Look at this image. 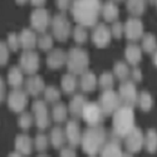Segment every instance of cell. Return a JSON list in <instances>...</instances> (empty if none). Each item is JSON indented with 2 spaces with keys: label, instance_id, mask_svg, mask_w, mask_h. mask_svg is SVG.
<instances>
[{
  "label": "cell",
  "instance_id": "cell-36",
  "mask_svg": "<svg viewBox=\"0 0 157 157\" xmlns=\"http://www.w3.org/2000/svg\"><path fill=\"white\" fill-rule=\"evenodd\" d=\"M43 93H44V98H45L47 103L54 104L60 99V92H59V89L57 87H54V86L45 87Z\"/></svg>",
  "mask_w": 157,
  "mask_h": 157
},
{
  "label": "cell",
  "instance_id": "cell-48",
  "mask_svg": "<svg viewBox=\"0 0 157 157\" xmlns=\"http://www.w3.org/2000/svg\"><path fill=\"white\" fill-rule=\"evenodd\" d=\"M30 2H32V4H33L34 6H36V8H43L45 0H30Z\"/></svg>",
  "mask_w": 157,
  "mask_h": 157
},
{
  "label": "cell",
  "instance_id": "cell-6",
  "mask_svg": "<svg viewBox=\"0 0 157 157\" xmlns=\"http://www.w3.org/2000/svg\"><path fill=\"white\" fill-rule=\"evenodd\" d=\"M98 103H99L104 116H111L121 107L122 101H121L120 94L114 92L113 89H106V90H103V93L99 96Z\"/></svg>",
  "mask_w": 157,
  "mask_h": 157
},
{
  "label": "cell",
  "instance_id": "cell-41",
  "mask_svg": "<svg viewBox=\"0 0 157 157\" xmlns=\"http://www.w3.org/2000/svg\"><path fill=\"white\" fill-rule=\"evenodd\" d=\"M6 44L11 52H17L20 48V40H19V34L17 33H10L6 39Z\"/></svg>",
  "mask_w": 157,
  "mask_h": 157
},
{
  "label": "cell",
  "instance_id": "cell-21",
  "mask_svg": "<svg viewBox=\"0 0 157 157\" xmlns=\"http://www.w3.org/2000/svg\"><path fill=\"white\" fill-rule=\"evenodd\" d=\"M86 103H87V101L83 94H75L72 98V101L69 102V106H68V111L73 118H79V117H82V112H83Z\"/></svg>",
  "mask_w": 157,
  "mask_h": 157
},
{
  "label": "cell",
  "instance_id": "cell-8",
  "mask_svg": "<svg viewBox=\"0 0 157 157\" xmlns=\"http://www.w3.org/2000/svg\"><path fill=\"white\" fill-rule=\"evenodd\" d=\"M27 104H28V93L25 90H21L20 88H15L8 94V107L14 113L24 112Z\"/></svg>",
  "mask_w": 157,
  "mask_h": 157
},
{
  "label": "cell",
  "instance_id": "cell-27",
  "mask_svg": "<svg viewBox=\"0 0 157 157\" xmlns=\"http://www.w3.org/2000/svg\"><path fill=\"white\" fill-rule=\"evenodd\" d=\"M60 86H62V89H63L64 93H67V94H74V92L77 90V87H78L77 75L75 74H72V73H68V74L63 75Z\"/></svg>",
  "mask_w": 157,
  "mask_h": 157
},
{
  "label": "cell",
  "instance_id": "cell-9",
  "mask_svg": "<svg viewBox=\"0 0 157 157\" xmlns=\"http://www.w3.org/2000/svg\"><path fill=\"white\" fill-rule=\"evenodd\" d=\"M32 29L38 33H44L47 28L52 24V18L49 13L43 8H36L30 15Z\"/></svg>",
  "mask_w": 157,
  "mask_h": 157
},
{
  "label": "cell",
  "instance_id": "cell-45",
  "mask_svg": "<svg viewBox=\"0 0 157 157\" xmlns=\"http://www.w3.org/2000/svg\"><path fill=\"white\" fill-rule=\"evenodd\" d=\"M6 98V89H5V82L0 77V103H3Z\"/></svg>",
  "mask_w": 157,
  "mask_h": 157
},
{
  "label": "cell",
  "instance_id": "cell-13",
  "mask_svg": "<svg viewBox=\"0 0 157 157\" xmlns=\"http://www.w3.org/2000/svg\"><path fill=\"white\" fill-rule=\"evenodd\" d=\"M124 35L129 42H137L143 36V24L137 17H131L124 23Z\"/></svg>",
  "mask_w": 157,
  "mask_h": 157
},
{
  "label": "cell",
  "instance_id": "cell-47",
  "mask_svg": "<svg viewBox=\"0 0 157 157\" xmlns=\"http://www.w3.org/2000/svg\"><path fill=\"white\" fill-rule=\"evenodd\" d=\"M131 75H132L135 82H141L142 81V71L140 68H135L132 72H131Z\"/></svg>",
  "mask_w": 157,
  "mask_h": 157
},
{
  "label": "cell",
  "instance_id": "cell-10",
  "mask_svg": "<svg viewBox=\"0 0 157 157\" xmlns=\"http://www.w3.org/2000/svg\"><path fill=\"white\" fill-rule=\"evenodd\" d=\"M33 113L36 127L43 131L50 126V116L48 112L47 103L44 101H35L33 103Z\"/></svg>",
  "mask_w": 157,
  "mask_h": 157
},
{
  "label": "cell",
  "instance_id": "cell-52",
  "mask_svg": "<svg viewBox=\"0 0 157 157\" xmlns=\"http://www.w3.org/2000/svg\"><path fill=\"white\" fill-rule=\"evenodd\" d=\"M156 5H157V0H156Z\"/></svg>",
  "mask_w": 157,
  "mask_h": 157
},
{
  "label": "cell",
  "instance_id": "cell-39",
  "mask_svg": "<svg viewBox=\"0 0 157 157\" xmlns=\"http://www.w3.org/2000/svg\"><path fill=\"white\" fill-rule=\"evenodd\" d=\"M49 143H50L49 137H48L47 135L40 133V135H38V136L35 137V140H34V147H35L36 151H39V152H44V151L48 150Z\"/></svg>",
  "mask_w": 157,
  "mask_h": 157
},
{
  "label": "cell",
  "instance_id": "cell-7",
  "mask_svg": "<svg viewBox=\"0 0 157 157\" xmlns=\"http://www.w3.org/2000/svg\"><path fill=\"white\" fill-rule=\"evenodd\" d=\"M104 113L99 106V103L96 102H87L82 112V118L88 126H97L101 124L103 121Z\"/></svg>",
  "mask_w": 157,
  "mask_h": 157
},
{
  "label": "cell",
  "instance_id": "cell-51",
  "mask_svg": "<svg viewBox=\"0 0 157 157\" xmlns=\"http://www.w3.org/2000/svg\"><path fill=\"white\" fill-rule=\"evenodd\" d=\"M116 2H121V0H116Z\"/></svg>",
  "mask_w": 157,
  "mask_h": 157
},
{
  "label": "cell",
  "instance_id": "cell-23",
  "mask_svg": "<svg viewBox=\"0 0 157 157\" xmlns=\"http://www.w3.org/2000/svg\"><path fill=\"white\" fill-rule=\"evenodd\" d=\"M49 140H50V145L53 146L56 150H62L67 142V138H65V132L64 129L59 126L54 127L52 129L50 132V136H49Z\"/></svg>",
  "mask_w": 157,
  "mask_h": 157
},
{
  "label": "cell",
  "instance_id": "cell-50",
  "mask_svg": "<svg viewBox=\"0 0 157 157\" xmlns=\"http://www.w3.org/2000/svg\"><path fill=\"white\" fill-rule=\"evenodd\" d=\"M15 2L18 3V4H20V5H23L25 2H27V0H15Z\"/></svg>",
  "mask_w": 157,
  "mask_h": 157
},
{
  "label": "cell",
  "instance_id": "cell-33",
  "mask_svg": "<svg viewBox=\"0 0 157 157\" xmlns=\"http://www.w3.org/2000/svg\"><path fill=\"white\" fill-rule=\"evenodd\" d=\"M137 104H138V107H140L143 112L151 111V108L153 107V98H152L151 93H150V92H146V90L141 92V93L138 94Z\"/></svg>",
  "mask_w": 157,
  "mask_h": 157
},
{
  "label": "cell",
  "instance_id": "cell-18",
  "mask_svg": "<svg viewBox=\"0 0 157 157\" xmlns=\"http://www.w3.org/2000/svg\"><path fill=\"white\" fill-rule=\"evenodd\" d=\"M67 62V53L62 49H53L47 56V65L50 69H59Z\"/></svg>",
  "mask_w": 157,
  "mask_h": 157
},
{
  "label": "cell",
  "instance_id": "cell-49",
  "mask_svg": "<svg viewBox=\"0 0 157 157\" xmlns=\"http://www.w3.org/2000/svg\"><path fill=\"white\" fill-rule=\"evenodd\" d=\"M153 64H155V67L157 68V49L153 52Z\"/></svg>",
  "mask_w": 157,
  "mask_h": 157
},
{
  "label": "cell",
  "instance_id": "cell-43",
  "mask_svg": "<svg viewBox=\"0 0 157 157\" xmlns=\"http://www.w3.org/2000/svg\"><path fill=\"white\" fill-rule=\"evenodd\" d=\"M111 33L113 38L120 39L122 36V34H124V24L120 23V21H113L112 27H111Z\"/></svg>",
  "mask_w": 157,
  "mask_h": 157
},
{
  "label": "cell",
  "instance_id": "cell-11",
  "mask_svg": "<svg viewBox=\"0 0 157 157\" xmlns=\"http://www.w3.org/2000/svg\"><path fill=\"white\" fill-rule=\"evenodd\" d=\"M143 143H145V135L140 128L136 127L124 137V147L129 155L140 152L143 147Z\"/></svg>",
  "mask_w": 157,
  "mask_h": 157
},
{
  "label": "cell",
  "instance_id": "cell-28",
  "mask_svg": "<svg viewBox=\"0 0 157 157\" xmlns=\"http://www.w3.org/2000/svg\"><path fill=\"white\" fill-rule=\"evenodd\" d=\"M68 113L69 111L64 103H54V107L52 109V120L57 123H63L67 121Z\"/></svg>",
  "mask_w": 157,
  "mask_h": 157
},
{
  "label": "cell",
  "instance_id": "cell-29",
  "mask_svg": "<svg viewBox=\"0 0 157 157\" xmlns=\"http://www.w3.org/2000/svg\"><path fill=\"white\" fill-rule=\"evenodd\" d=\"M101 156H123L121 145L117 141H111V142H106L104 143L103 148L101 150Z\"/></svg>",
  "mask_w": 157,
  "mask_h": 157
},
{
  "label": "cell",
  "instance_id": "cell-2",
  "mask_svg": "<svg viewBox=\"0 0 157 157\" xmlns=\"http://www.w3.org/2000/svg\"><path fill=\"white\" fill-rule=\"evenodd\" d=\"M106 140H107L106 129L101 124L89 126L82 133L81 145L83 152L87 153L88 156H96L101 153V150L103 148L104 143H106Z\"/></svg>",
  "mask_w": 157,
  "mask_h": 157
},
{
  "label": "cell",
  "instance_id": "cell-38",
  "mask_svg": "<svg viewBox=\"0 0 157 157\" xmlns=\"http://www.w3.org/2000/svg\"><path fill=\"white\" fill-rule=\"evenodd\" d=\"M73 38H74V42L77 44L86 43L87 39H88V33H87L86 27H83V25H81V24H78L77 27L74 28V30H73Z\"/></svg>",
  "mask_w": 157,
  "mask_h": 157
},
{
  "label": "cell",
  "instance_id": "cell-15",
  "mask_svg": "<svg viewBox=\"0 0 157 157\" xmlns=\"http://www.w3.org/2000/svg\"><path fill=\"white\" fill-rule=\"evenodd\" d=\"M112 33L111 28H108L106 24H97L92 33V40L97 48H107L111 43Z\"/></svg>",
  "mask_w": 157,
  "mask_h": 157
},
{
  "label": "cell",
  "instance_id": "cell-1",
  "mask_svg": "<svg viewBox=\"0 0 157 157\" xmlns=\"http://www.w3.org/2000/svg\"><path fill=\"white\" fill-rule=\"evenodd\" d=\"M101 0H74L71 11L73 19L83 27H94L102 10Z\"/></svg>",
  "mask_w": 157,
  "mask_h": 157
},
{
  "label": "cell",
  "instance_id": "cell-22",
  "mask_svg": "<svg viewBox=\"0 0 157 157\" xmlns=\"http://www.w3.org/2000/svg\"><path fill=\"white\" fill-rule=\"evenodd\" d=\"M33 140L27 135H19L15 138V151L21 156H29L33 151Z\"/></svg>",
  "mask_w": 157,
  "mask_h": 157
},
{
  "label": "cell",
  "instance_id": "cell-17",
  "mask_svg": "<svg viewBox=\"0 0 157 157\" xmlns=\"http://www.w3.org/2000/svg\"><path fill=\"white\" fill-rule=\"evenodd\" d=\"M24 86H25V92L33 97L39 96L40 93H43L45 89V83L43 81V78L38 74L29 75V78L25 81Z\"/></svg>",
  "mask_w": 157,
  "mask_h": 157
},
{
  "label": "cell",
  "instance_id": "cell-32",
  "mask_svg": "<svg viewBox=\"0 0 157 157\" xmlns=\"http://www.w3.org/2000/svg\"><path fill=\"white\" fill-rule=\"evenodd\" d=\"M143 146L146 147V150L150 153H155L157 152V131L151 128L148 129L146 135H145V143Z\"/></svg>",
  "mask_w": 157,
  "mask_h": 157
},
{
  "label": "cell",
  "instance_id": "cell-34",
  "mask_svg": "<svg viewBox=\"0 0 157 157\" xmlns=\"http://www.w3.org/2000/svg\"><path fill=\"white\" fill-rule=\"evenodd\" d=\"M141 48H142L143 52H147V53L153 54V52L157 49V39H156V36L153 34H151V33L143 35L142 36Z\"/></svg>",
  "mask_w": 157,
  "mask_h": 157
},
{
  "label": "cell",
  "instance_id": "cell-31",
  "mask_svg": "<svg viewBox=\"0 0 157 157\" xmlns=\"http://www.w3.org/2000/svg\"><path fill=\"white\" fill-rule=\"evenodd\" d=\"M113 74L117 79H120L121 82L127 81L128 77L131 75V71H129L128 64L124 62H117L113 67Z\"/></svg>",
  "mask_w": 157,
  "mask_h": 157
},
{
  "label": "cell",
  "instance_id": "cell-19",
  "mask_svg": "<svg viewBox=\"0 0 157 157\" xmlns=\"http://www.w3.org/2000/svg\"><path fill=\"white\" fill-rule=\"evenodd\" d=\"M19 40H20V48H23L24 50H33L36 47L38 38L34 30L23 29L19 34Z\"/></svg>",
  "mask_w": 157,
  "mask_h": 157
},
{
  "label": "cell",
  "instance_id": "cell-46",
  "mask_svg": "<svg viewBox=\"0 0 157 157\" xmlns=\"http://www.w3.org/2000/svg\"><path fill=\"white\" fill-rule=\"evenodd\" d=\"M75 151H74V147L69 146V147H63L60 150V156L65 157V156H75Z\"/></svg>",
  "mask_w": 157,
  "mask_h": 157
},
{
  "label": "cell",
  "instance_id": "cell-44",
  "mask_svg": "<svg viewBox=\"0 0 157 157\" xmlns=\"http://www.w3.org/2000/svg\"><path fill=\"white\" fill-rule=\"evenodd\" d=\"M73 0H57V6L60 11H65L72 8Z\"/></svg>",
  "mask_w": 157,
  "mask_h": 157
},
{
  "label": "cell",
  "instance_id": "cell-24",
  "mask_svg": "<svg viewBox=\"0 0 157 157\" xmlns=\"http://www.w3.org/2000/svg\"><path fill=\"white\" fill-rule=\"evenodd\" d=\"M24 72L20 67H11L9 69L8 73V83L9 86L15 89V88H20L24 84Z\"/></svg>",
  "mask_w": 157,
  "mask_h": 157
},
{
  "label": "cell",
  "instance_id": "cell-40",
  "mask_svg": "<svg viewBox=\"0 0 157 157\" xmlns=\"http://www.w3.org/2000/svg\"><path fill=\"white\" fill-rule=\"evenodd\" d=\"M34 122V118H33V116L30 113H27V112H21V114L19 116V118H18V124L21 129L24 131H27L32 127Z\"/></svg>",
  "mask_w": 157,
  "mask_h": 157
},
{
  "label": "cell",
  "instance_id": "cell-12",
  "mask_svg": "<svg viewBox=\"0 0 157 157\" xmlns=\"http://www.w3.org/2000/svg\"><path fill=\"white\" fill-rule=\"evenodd\" d=\"M19 67L29 75L35 74L39 69V56L33 50H24L19 59Z\"/></svg>",
  "mask_w": 157,
  "mask_h": 157
},
{
  "label": "cell",
  "instance_id": "cell-16",
  "mask_svg": "<svg viewBox=\"0 0 157 157\" xmlns=\"http://www.w3.org/2000/svg\"><path fill=\"white\" fill-rule=\"evenodd\" d=\"M65 132V138L67 142L69 143V146L72 147H77L78 145H81L82 141V132H81V127L78 124V122L75 120L69 121L64 128Z\"/></svg>",
  "mask_w": 157,
  "mask_h": 157
},
{
  "label": "cell",
  "instance_id": "cell-26",
  "mask_svg": "<svg viewBox=\"0 0 157 157\" xmlns=\"http://www.w3.org/2000/svg\"><path fill=\"white\" fill-rule=\"evenodd\" d=\"M79 86H81L83 92H93V90L97 88V77H96V74L93 72H89V71L84 72L82 74Z\"/></svg>",
  "mask_w": 157,
  "mask_h": 157
},
{
  "label": "cell",
  "instance_id": "cell-35",
  "mask_svg": "<svg viewBox=\"0 0 157 157\" xmlns=\"http://www.w3.org/2000/svg\"><path fill=\"white\" fill-rule=\"evenodd\" d=\"M114 74L113 73H109V72H103L101 75H99V79H98V84L99 87L106 90V89H112L113 86H114Z\"/></svg>",
  "mask_w": 157,
  "mask_h": 157
},
{
  "label": "cell",
  "instance_id": "cell-30",
  "mask_svg": "<svg viewBox=\"0 0 157 157\" xmlns=\"http://www.w3.org/2000/svg\"><path fill=\"white\" fill-rule=\"evenodd\" d=\"M126 6L132 17H140L146 9V2L145 0H127Z\"/></svg>",
  "mask_w": 157,
  "mask_h": 157
},
{
  "label": "cell",
  "instance_id": "cell-14",
  "mask_svg": "<svg viewBox=\"0 0 157 157\" xmlns=\"http://www.w3.org/2000/svg\"><path fill=\"white\" fill-rule=\"evenodd\" d=\"M118 94L121 97L122 103L128 104V106H135V104H137L138 93H137V88L133 82L123 81L122 84L120 86Z\"/></svg>",
  "mask_w": 157,
  "mask_h": 157
},
{
  "label": "cell",
  "instance_id": "cell-20",
  "mask_svg": "<svg viewBox=\"0 0 157 157\" xmlns=\"http://www.w3.org/2000/svg\"><path fill=\"white\" fill-rule=\"evenodd\" d=\"M124 57H126V60L129 65L136 67L142 59V48L138 47L135 42H132L124 49Z\"/></svg>",
  "mask_w": 157,
  "mask_h": 157
},
{
  "label": "cell",
  "instance_id": "cell-37",
  "mask_svg": "<svg viewBox=\"0 0 157 157\" xmlns=\"http://www.w3.org/2000/svg\"><path fill=\"white\" fill-rule=\"evenodd\" d=\"M42 35L38 38V43L36 45L39 47V49H42L43 52H48L53 48V36L50 34H47L45 32L44 33H40Z\"/></svg>",
  "mask_w": 157,
  "mask_h": 157
},
{
  "label": "cell",
  "instance_id": "cell-25",
  "mask_svg": "<svg viewBox=\"0 0 157 157\" xmlns=\"http://www.w3.org/2000/svg\"><path fill=\"white\" fill-rule=\"evenodd\" d=\"M101 14L104 18V20L108 21V23H113L117 20L120 15V10L117 4H114V2H107L102 5V10H101Z\"/></svg>",
  "mask_w": 157,
  "mask_h": 157
},
{
  "label": "cell",
  "instance_id": "cell-4",
  "mask_svg": "<svg viewBox=\"0 0 157 157\" xmlns=\"http://www.w3.org/2000/svg\"><path fill=\"white\" fill-rule=\"evenodd\" d=\"M67 68L69 73L75 75H82L88 69L89 58L87 52L82 48H72L67 54Z\"/></svg>",
  "mask_w": 157,
  "mask_h": 157
},
{
  "label": "cell",
  "instance_id": "cell-5",
  "mask_svg": "<svg viewBox=\"0 0 157 157\" xmlns=\"http://www.w3.org/2000/svg\"><path fill=\"white\" fill-rule=\"evenodd\" d=\"M52 30H53L54 38L59 42H65L72 34L71 21L68 20V18L65 17L63 11L52 19Z\"/></svg>",
  "mask_w": 157,
  "mask_h": 157
},
{
  "label": "cell",
  "instance_id": "cell-3",
  "mask_svg": "<svg viewBox=\"0 0 157 157\" xmlns=\"http://www.w3.org/2000/svg\"><path fill=\"white\" fill-rule=\"evenodd\" d=\"M112 128H113V135L118 138H124L135 128L133 106L123 104L113 113Z\"/></svg>",
  "mask_w": 157,
  "mask_h": 157
},
{
  "label": "cell",
  "instance_id": "cell-42",
  "mask_svg": "<svg viewBox=\"0 0 157 157\" xmlns=\"http://www.w3.org/2000/svg\"><path fill=\"white\" fill-rule=\"evenodd\" d=\"M10 49L8 47L6 43L4 42H0V65H4L8 63L9 60V53H10Z\"/></svg>",
  "mask_w": 157,
  "mask_h": 157
}]
</instances>
